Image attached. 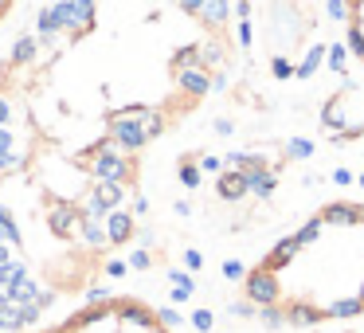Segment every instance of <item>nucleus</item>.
<instances>
[{
	"instance_id": "obj_1",
	"label": "nucleus",
	"mask_w": 364,
	"mask_h": 333,
	"mask_svg": "<svg viewBox=\"0 0 364 333\" xmlns=\"http://www.w3.org/2000/svg\"><path fill=\"white\" fill-rule=\"evenodd\" d=\"M243 306L282 329L364 317V200H325L251 263Z\"/></svg>"
},
{
	"instance_id": "obj_2",
	"label": "nucleus",
	"mask_w": 364,
	"mask_h": 333,
	"mask_svg": "<svg viewBox=\"0 0 364 333\" xmlns=\"http://www.w3.org/2000/svg\"><path fill=\"white\" fill-rule=\"evenodd\" d=\"M235 43L267 79H309L329 51V4L325 0H235Z\"/></svg>"
},
{
	"instance_id": "obj_3",
	"label": "nucleus",
	"mask_w": 364,
	"mask_h": 333,
	"mask_svg": "<svg viewBox=\"0 0 364 333\" xmlns=\"http://www.w3.org/2000/svg\"><path fill=\"white\" fill-rule=\"evenodd\" d=\"M40 333H173L168 317L137 294H102Z\"/></svg>"
},
{
	"instance_id": "obj_4",
	"label": "nucleus",
	"mask_w": 364,
	"mask_h": 333,
	"mask_svg": "<svg viewBox=\"0 0 364 333\" xmlns=\"http://www.w3.org/2000/svg\"><path fill=\"white\" fill-rule=\"evenodd\" d=\"M321 130L333 142H360L364 137V87L345 83L321 106Z\"/></svg>"
},
{
	"instance_id": "obj_5",
	"label": "nucleus",
	"mask_w": 364,
	"mask_h": 333,
	"mask_svg": "<svg viewBox=\"0 0 364 333\" xmlns=\"http://www.w3.org/2000/svg\"><path fill=\"white\" fill-rule=\"evenodd\" d=\"M341 32H345L348 51L364 71V0H341Z\"/></svg>"
}]
</instances>
